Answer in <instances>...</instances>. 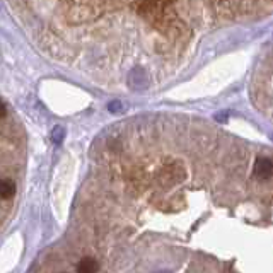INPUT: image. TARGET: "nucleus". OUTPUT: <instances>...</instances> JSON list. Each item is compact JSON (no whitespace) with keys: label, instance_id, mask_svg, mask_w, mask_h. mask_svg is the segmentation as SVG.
Returning <instances> with one entry per match:
<instances>
[{"label":"nucleus","instance_id":"nucleus-1","mask_svg":"<svg viewBox=\"0 0 273 273\" xmlns=\"http://www.w3.org/2000/svg\"><path fill=\"white\" fill-rule=\"evenodd\" d=\"M253 172L258 179H270L273 176V161L268 157H258L254 163Z\"/></svg>","mask_w":273,"mask_h":273},{"label":"nucleus","instance_id":"nucleus-2","mask_svg":"<svg viewBox=\"0 0 273 273\" xmlns=\"http://www.w3.org/2000/svg\"><path fill=\"white\" fill-rule=\"evenodd\" d=\"M183 178V171L178 164H167L163 167V171L159 172V179L164 185H172V183H178Z\"/></svg>","mask_w":273,"mask_h":273},{"label":"nucleus","instance_id":"nucleus-3","mask_svg":"<svg viewBox=\"0 0 273 273\" xmlns=\"http://www.w3.org/2000/svg\"><path fill=\"white\" fill-rule=\"evenodd\" d=\"M98 270H99V263L91 256L82 258L77 265V273H98Z\"/></svg>","mask_w":273,"mask_h":273},{"label":"nucleus","instance_id":"nucleus-4","mask_svg":"<svg viewBox=\"0 0 273 273\" xmlns=\"http://www.w3.org/2000/svg\"><path fill=\"white\" fill-rule=\"evenodd\" d=\"M16 193V185L10 179H0V200H9Z\"/></svg>","mask_w":273,"mask_h":273},{"label":"nucleus","instance_id":"nucleus-5","mask_svg":"<svg viewBox=\"0 0 273 273\" xmlns=\"http://www.w3.org/2000/svg\"><path fill=\"white\" fill-rule=\"evenodd\" d=\"M65 138V128L63 127H55L52 130V142L62 143V140Z\"/></svg>","mask_w":273,"mask_h":273},{"label":"nucleus","instance_id":"nucleus-6","mask_svg":"<svg viewBox=\"0 0 273 273\" xmlns=\"http://www.w3.org/2000/svg\"><path fill=\"white\" fill-rule=\"evenodd\" d=\"M108 111H109V113H121V111H123V104H121L120 101H111L109 103V106H108Z\"/></svg>","mask_w":273,"mask_h":273},{"label":"nucleus","instance_id":"nucleus-7","mask_svg":"<svg viewBox=\"0 0 273 273\" xmlns=\"http://www.w3.org/2000/svg\"><path fill=\"white\" fill-rule=\"evenodd\" d=\"M5 113H7V108H5V104H3L2 101H0V118H3V116H5Z\"/></svg>","mask_w":273,"mask_h":273},{"label":"nucleus","instance_id":"nucleus-8","mask_svg":"<svg viewBox=\"0 0 273 273\" xmlns=\"http://www.w3.org/2000/svg\"><path fill=\"white\" fill-rule=\"evenodd\" d=\"M157 2H161V3H171V2H174V0H157Z\"/></svg>","mask_w":273,"mask_h":273},{"label":"nucleus","instance_id":"nucleus-9","mask_svg":"<svg viewBox=\"0 0 273 273\" xmlns=\"http://www.w3.org/2000/svg\"><path fill=\"white\" fill-rule=\"evenodd\" d=\"M156 273H172V272H169V270H161V272H156Z\"/></svg>","mask_w":273,"mask_h":273}]
</instances>
